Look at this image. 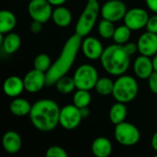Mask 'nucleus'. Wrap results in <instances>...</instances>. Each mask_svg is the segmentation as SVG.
I'll list each match as a JSON object with an SVG mask.
<instances>
[{"instance_id":"f257e3e1","label":"nucleus","mask_w":157,"mask_h":157,"mask_svg":"<svg viewBox=\"0 0 157 157\" xmlns=\"http://www.w3.org/2000/svg\"><path fill=\"white\" fill-rule=\"evenodd\" d=\"M82 37L76 33L72 35L64 43L59 57L52 63V66L46 73L47 86H54L56 81L66 75L72 68L77 53L81 49Z\"/></svg>"},{"instance_id":"f03ea898","label":"nucleus","mask_w":157,"mask_h":157,"mask_svg":"<svg viewBox=\"0 0 157 157\" xmlns=\"http://www.w3.org/2000/svg\"><path fill=\"white\" fill-rule=\"evenodd\" d=\"M60 112L61 109L55 101L44 98L32 105L29 119L37 130L48 132L53 131L59 124Z\"/></svg>"},{"instance_id":"7ed1b4c3","label":"nucleus","mask_w":157,"mask_h":157,"mask_svg":"<svg viewBox=\"0 0 157 157\" xmlns=\"http://www.w3.org/2000/svg\"><path fill=\"white\" fill-rule=\"evenodd\" d=\"M130 57L123 45L114 43L104 49L100 57V63L108 74L120 76L128 71L130 67Z\"/></svg>"},{"instance_id":"20e7f679","label":"nucleus","mask_w":157,"mask_h":157,"mask_svg":"<svg viewBox=\"0 0 157 157\" xmlns=\"http://www.w3.org/2000/svg\"><path fill=\"white\" fill-rule=\"evenodd\" d=\"M100 13V6L98 0L87 1L84 10L79 16L76 25L75 33L82 38L87 36L93 29L98 17Z\"/></svg>"},{"instance_id":"39448f33","label":"nucleus","mask_w":157,"mask_h":157,"mask_svg":"<svg viewBox=\"0 0 157 157\" xmlns=\"http://www.w3.org/2000/svg\"><path fill=\"white\" fill-rule=\"evenodd\" d=\"M139 86L135 78L131 75H122L114 82L112 96L118 102L129 103L138 95Z\"/></svg>"},{"instance_id":"423d86ee","label":"nucleus","mask_w":157,"mask_h":157,"mask_svg":"<svg viewBox=\"0 0 157 157\" xmlns=\"http://www.w3.org/2000/svg\"><path fill=\"white\" fill-rule=\"evenodd\" d=\"M74 80L76 89L91 90L98 80V73L97 69L88 63L80 65L74 74Z\"/></svg>"},{"instance_id":"0eeeda50","label":"nucleus","mask_w":157,"mask_h":157,"mask_svg":"<svg viewBox=\"0 0 157 157\" xmlns=\"http://www.w3.org/2000/svg\"><path fill=\"white\" fill-rule=\"evenodd\" d=\"M114 137L120 144L123 146H132L140 141L141 133L135 125L123 121L116 125Z\"/></svg>"},{"instance_id":"6e6552de","label":"nucleus","mask_w":157,"mask_h":157,"mask_svg":"<svg viewBox=\"0 0 157 157\" xmlns=\"http://www.w3.org/2000/svg\"><path fill=\"white\" fill-rule=\"evenodd\" d=\"M82 119L79 108L74 104L66 105L61 109L59 124L64 130L73 131L80 125Z\"/></svg>"},{"instance_id":"1a4fd4ad","label":"nucleus","mask_w":157,"mask_h":157,"mask_svg":"<svg viewBox=\"0 0 157 157\" xmlns=\"http://www.w3.org/2000/svg\"><path fill=\"white\" fill-rule=\"evenodd\" d=\"M52 4L48 0H30L28 6V12L32 20L46 23L52 18Z\"/></svg>"},{"instance_id":"9d476101","label":"nucleus","mask_w":157,"mask_h":157,"mask_svg":"<svg viewBox=\"0 0 157 157\" xmlns=\"http://www.w3.org/2000/svg\"><path fill=\"white\" fill-rule=\"evenodd\" d=\"M127 11V6L121 0H109L100 7L102 17L112 22L123 19Z\"/></svg>"},{"instance_id":"9b49d317","label":"nucleus","mask_w":157,"mask_h":157,"mask_svg":"<svg viewBox=\"0 0 157 157\" xmlns=\"http://www.w3.org/2000/svg\"><path fill=\"white\" fill-rule=\"evenodd\" d=\"M149 17L146 10L140 7H134L127 11L123 19L124 24L132 30H139L146 27Z\"/></svg>"},{"instance_id":"f8f14e48","label":"nucleus","mask_w":157,"mask_h":157,"mask_svg":"<svg viewBox=\"0 0 157 157\" xmlns=\"http://www.w3.org/2000/svg\"><path fill=\"white\" fill-rule=\"evenodd\" d=\"M23 82L27 92L31 94L38 93L47 86L46 74L37 69H32L25 75Z\"/></svg>"},{"instance_id":"ddd939ff","label":"nucleus","mask_w":157,"mask_h":157,"mask_svg":"<svg viewBox=\"0 0 157 157\" xmlns=\"http://www.w3.org/2000/svg\"><path fill=\"white\" fill-rule=\"evenodd\" d=\"M81 49L83 54L89 60H98L100 59L104 49L101 41L95 37L86 36L84 40H82Z\"/></svg>"},{"instance_id":"4468645a","label":"nucleus","mask_w":157,"mask_h":157,"mask_svg":"<svg viewBox=\"0 0 157 157\" xmlns=\"http://www.w3.org/2000/svg\"><path fill=\"white\" fill-rule=\"evenodd\" d=\"M138 52L142 55L155 56L157 53V34L150 31L143 33L137 41Z\"/></svg>"},{"instance_id":"2eb2a0df","label":"nucleus","mask_w":157,"mask_h":157,"mask_svg":"<svg viewBox=\"0 0 157 157\" xmlns=\"http://www.w3.org/2000/svg\"><path fill=\"white\" fill-rule=\"evenodd\" d=\"M133 71L138 78L144 80L148 79L155 71L153 60H151L149 56L141 54L133 63Z\"/></svg>"},{"instance_id":"dca6fc26","label":"nucleus","mask_w":157,"mask_h":157,"mask_svg":"<svg viewBox=\"0 0 157 157\" xmlns=\"http://www.w3.org/2000/svg\"><path fill=\"white\" fill-rule=\"evenodd\" d=\"M2 145L6 153L10 155H15L18 153L21 149L22 139L17 132L14 131H8L3 135Z\"/></svg>"},{"instance_id":"f3484780","label":"nucleus","mask_w":157,"mask_h":157,"mask_svg":"<svg viewBox=\"0 0 157 157\" xmlns=\"http://www.w3.org/2000/svg\"><path fill=\"white\" fill-rule=\"evenodd\" d=\"M25 90L23 79L17 75H11L7 77L3 84L4 93L10 98L18 97Z\"/></svg>"},{"instance_id":"a211bd4d","label":"nucleus","mask_w":157,"mask_h":157,"mask_svg":"<svg viewBox=\"0 0 157 157\" xmlns=\"http://www.w3.org/2000/svg\"><path fill=\"white\" fill-rule=\"evenodd\" d=\"M0 38L2 50L6 54H13L20 48L21 39L18 34L15 32H9L6 34L0 33Z\"/></svg>"},{"instance_id":"6ab92c4d","label":"nucleus","mask_w":157,"mask_h":157,"mask_svg":"<svg viewBox=\"0 0 157 157\" xmlns=\"http://www.w3.org/2000/svg\"><path fill=\"white\" fill-rule=\"evenodd\" d=\"M91 151L96 157L109 156L112 153V144L106 137H98L92 143Z\"/></svg>"},{"instance_id":"aec40b11","label":"nucleus","mask_w":157,"mask_h":157,"mask_svg":"<svg viewBox=\"0 0 157 157\" xmlns=\"http://www.w3.org/2000/svg\"><path fill=\"white\" fill-rule=\"evenodd\" d=\"M52 19L56 26L60 28H66L72 22V13L67 7L58 6L52 11Z\"/></svg>"},{"instance_id":"412c9836","label":"nucleus","mask_w":157,"mask_h":157,"mask_svg":"<svg viewBox=\"0 0 157 157\" xmlns=\"http://www.w3.org/2000/svg\"><path fill=\"white\" fill-rule=\"evenodd\" d=\"M17 25L16 15L10 10H2L0 12V33L6 34L12 32Z\"/></svg>"},{"instance_id":"4be33fe9","label":"nucleus","mask_w":157,"mask_h":157,"mask_svg":"<svg viewBox=\"0 0 157 157\" xmlns=\"http://www.w3.org/2000/svg\"><path fill=\"white\" fill-rule=\"evenodd\" d=\"M32 105L24 98H15L11 101L9 109L10 112L17 117H24L29 115Z\"/></svg>"},{"instance_id":"5701e85b","label":"nucleus","mask_w":157,"mask_h":157,"mask_svg":"<svg viewBox=\"0 0 157 157\" xmlns=\"http://www.w3.org/2000/svg\"><path fill=\"white\" fill-rule=\"evenodd\" d=\"M127 113L128 110L125 106V103L117 101L115 104L111 106L109 109V120L114 125H117L119 123L125 121Z\"/></svg>"},{"instance_id":"b1692460","label":"nucleus","mask_w":157,"mask_h":157,"mask_svg":"<svg viewBox=\"0 0 157 157\" xmlns=\"http://www.w3.org/2000/svg\"><path fill=\"white\" fill-rule=\"evenodd\" d=\"M54 86H55L56 90L59 93L64 94V95L72 93L76 88L74 77L67 76V75H64V76L59 78L56 81V83L54 84Z\"/></svg>"},{"instance_id":"393cba45","label":"nucleus","mask_w":157,"mask_h":157,"mask_svg":"<svg viewBox=\"0 0 157 157\" xmlns=\"http://www.w3.org/2000/svg\"><path fill=\"white\" fill-rule=\"evenodd\" d=\"M113 87H114V82L109 77L98 78V80L95 86V89H96L97 93L101 96L112 95Z\"/></svg>"},{"instance_id":"a878e982","label":"nucleus","mask_w":157,"mask_h":157,"mask_svg":"<svg viewBox=\"0 0 157 157\" xmlns=\"http://www.w3.org/2000/svg\"><path fill=\"white\" fill-rule=\"evenodd\" d=\"M131 35H132V29L124 24L122 26L116 28L112 39L115 43L124 45L125 43L129 41Z\"/></svg>"},{"instance_id":"bb28decb","label":"nucleus","mask_w":157,"mask_h":157,"mask_svg":"<svg viewBox=\"0 0 157 157\" xmlns=\"http://www.w3.org/2000/svg\"><path fill=\"white\" fill-rule=\"evenodd\" d=\"M91 94L89 90H84V89H77L73 97V103L77 108L81 109L83 107L89 106L91 102Z\"/></svg>"},{"instance_id":"cd10ccee","label":"nucleus","mask_w":157,"mask_h":157,"mask_svg":"<svg viewBox=\"0 0 157 157\" xmlns=\"http://www.w3.org/2000/svg\"><path fill=\"white\" fill-rule=\"evenodd\" d=\"M115 29L116 28L114 26V22L105 19V18H102V20L99 22L98 26V30L100 37L106 40L111 39L113 37Z\"/></svg>"},{"instance_id":"c85d7f7f","label":"nucleus","mask_w":157,"mask_h":157,"mask_svg":"<svg viewBox=\"0 0 157 157\" xmlns=\"http://www.w3.org/2000/svg\"><path fill=\"white\" fill-rule=\"evenodd\" d=\"M51 66H52V61L48 54L40 53L35 57L34 62H33L34 69H37V70L41 71L46 74Z\"/></svg>"},{"instance_id":"c756f323","label":"nucleus","mask_w":157,"mask_h":157,"mask_svg":"<svg viewBox=\"0 0 157 157\" xmlns=\"http://www.w3.org/2000/svg\"><path fill=\"white\" fill-rule=\"evenodd\" d=\"M46 157H67L68 155L66 153V151L57 145H53L51 146L47 149L46 154H45Z\"/></svg>"},{"instance_id":"7c9ffc66","label":"nucleus","mask_w":157,"mask_h":157,"mask_svg":"<svg viewBox=\"0 0 157 157\" xmlns=\"http://www.w3.org/2000/svg\"><path fill=\"white\" fill-rule=\"evenodd\" d=\"M145 28L147 29V31L157 34V14H155L154 16L149 17Z\"/></svg>"},{"instance_id":"2f4dec72","label":"nucleus","mask_w":157,"mask_h":157,"mask_svg":"<svg viewBox=\"0 0 157 157\" xmlns=\"http://www.w3.org/2000/svg\"><path fill=\"white\" fill-rule=\"evenodd\" d=\"M148 86L152 93L157 95V72L154 71V73L148 78Z\"/></svg>"},{"instance_id":"473e14b6","label":"nucleus","mask_w":157,"mask_h":157,"mask_svg":"<svg viewBox=\"0 0 157 157\" xmlns=\"http://www.w3.org/2000/svg\"><path fill=\"white\" fill-rule=\"evenodd\" d=\"M123 47H124L126 52H127L130 56H132V54H134L135 52H138V45H137V43L127 42V43H125V44L123 45Z\"/></svg>"},{"instance_id":"72a5a7b5","label":"nucleus","mask_w":157,"mask_h":157,"mask_svg":"<svg viewBox=\"0 0 157 157\" xmlns=\"http://www.w3.org/2000/svg\"><path fill=\"white\" fill-rule=\"evenodd\" d=\"M42 25H43V23H41L40 21L33 20L32 23L30 24V31L34 34L40 33L42 29Z\"/></svg>"},{"instance_id":"f704fd0d","label":"nucleus","mask_w":157,"mask_h":157,"mask_svg":"<svg viewBox=\"0 0 157 157\" xmlns=\"http://www.w3.org/2000/svg\"><path fill=\"white\" fill-rule=\"evenodd\" d=\"M147 7L154 12L155 14H157V0H145Z\"/></svg>"},{"instance_id":"c9c22d12","label":"nucleus","mask_w":157,"mask_h":157,"mask_svg":"<svg viewBox=\"0 0 157 157\" xmlns=\"http://www.w3.org/2000/svg\"><path fill=\"white\" fill-rule=\"evenodd\" d=\"M79 109H80V113H81L83 119L89 117V115H90V109H89L88 106L87 107H83V108H81Z\"/></svg>"},{"instance_id":"e433bc0d","label":"nucleus","mask_w":157,"mask_h":157,"mask_svg":"<svg viewBox=\"0 0 157 157\" xmlns=\"http://www.w3.org/2000/svg\"><path fill=\"white\" fill-rule=\"evenodd\" d=\"M151 145L153 150L157 154V132L153 135L152 140H151Z\"/></svg>"},{"instance_id":"4c0bfd02","label":"nucleus","mask_w":157,"mask_h":157,"mask_svg":"<svg viewBox=\"0 0 157 157\" xmlns=\"http://www.w3.org/2000/svg\"><path fill=\"white\" fill-rule=\"evenodd\" d=\"M52 6H63L67 0H48Z\"/></svg>"},{"instance_id":"58836bf2","label":"nucleus","mask_w":157,"mask_h":157,"mask_svg":"<svg viewBox=\"0 0 157 157\" xmlns=\"http://www.w3.org/2000/svg\"><path fill=\"white\" fill-rule=\"evenodd\" d=\"M153 64H154V69L157 72V53L153 58Z\"/></svg>"},{"instance_id":"ea45409f","label":"nucleus","mask_w":157,"mask_h":157,"mask_svg":"<svg viewBox=\"0 0 157 157\" xmlns=\"http://www.w3.org/2000/svg\"><path fill=\"white\" fill-rule=\"evenodd\" d=\"M86 1H91V0H86Z\"/></svg>"},{"instance_id":"a19ab883","label":"nucleus","mask_w":157,"mask_h":157,"mask_svg":"<svg viewBox=\"0 0 157 157\" xmlns=\"http://www.w3.org/2000/svg\"><path fill=\"white\" fill-rule=\"evenodd\" d=\"M27 1H30V0H27Z\"/></svg>"}]
</instances>
